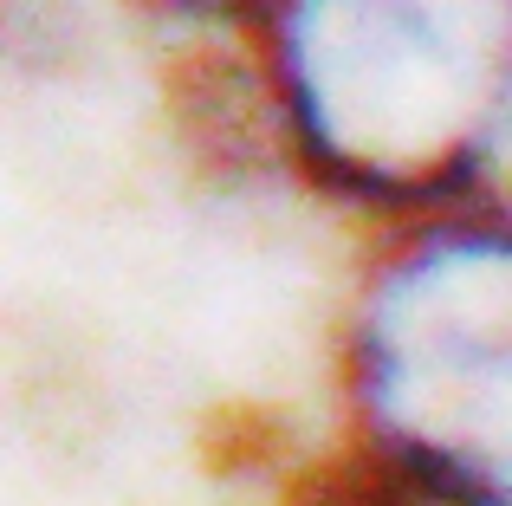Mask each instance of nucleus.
I'll list each match as a JSON object with an SVG mask.
<instances>
[{"label":"nucleus","mask_w":512,"mask_h":506,"mask_svg":"<svg viewBox=\"0 0 512 506\" xmlns=\"http://www.w3.org/2000/svg\"><path fill=\"white\" fill-rule=\"evenodd\" d=\"M350 442L448 506H512V215L389 228L350 318Z\"/></svg>","instance_id":"2"},{"label":"nucleus","mask_w":512,"mask_h":506,"mask_svg":"<svg viewBox=\"0 0 512 506\" xmlns=\"http://www.w3.org/2000/svg\"><path fill=\"white\" fill-rule=\"evenodd\" d=\"M279 150L389 228L480 195L512 111V0H240Z\"/></svg>","instance_id":"1"}]
</instances>
